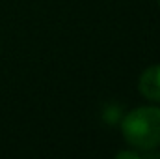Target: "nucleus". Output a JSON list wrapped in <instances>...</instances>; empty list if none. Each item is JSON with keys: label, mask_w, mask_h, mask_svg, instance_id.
<instances>
[{"label": "nucleus", "mask_w": 160, "mask_h": 159, "mask_svg": "<svg viewBox=\"0 0 160 159\" xmlns=\"http://www.w3.org/2000/svg\"><path fill=\"white\" fill-rule=\"evenodd\" d=\"M121 133L125 140L143 152L160 146V109L140 107L130 111L121 122Z\"/></svg>", "instance_id": "1"}, {"label": "nucleus", "mask_w": 160, "mask_h": 159, "mask_svg": "<svg viewBox=\"0 0 160 159\" xmlns=\"http://www.w3.org/2000/svg\"><path fill=\"white\" fill-rule=\"evenodd\" d=\"M138 90L145 99L160 103V66H151L140 75Z\"/></svg>", "instance_id": "2"}, {"label": "nucleus", "mask_w": 160, "mask_h": 159, "mask_svg": "<svg viewBox=\"0 0 160 159\" xmlns=\"http://www.w3.org/2000/svg\"><path fill=\"white\" fill-rule=\"evenodd\" d=\"M118 157H119V159H125V157L138 159V157H143V154H142V152H119V154H118Z\"/></svg>", "instance_id": "3"}, {"label": "nucleus", "mask_w": 160, "mask_h": 159, "mask_svg": "<svg viewBox=\"0 0 160 159\" xmlns=\"http://www.w3.org/2000/svg\"><path fill=\"white\" fill-rule=\"evenodd\" d=\"M158 4H160V0H158Z\"/></svg>", "instance_id": "4"}]
</instances>
